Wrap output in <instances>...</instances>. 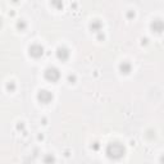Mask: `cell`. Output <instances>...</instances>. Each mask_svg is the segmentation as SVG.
Segmentation results:
<instances>
[{"mask_svg": "<svg viewBox=\"0 0 164 164\" xmlns=\"http://www.w3.org/2000/svg\"><path fill=\"white\" fill-rule=\"evenodd\" d=\"M106 154H108L109 158H113V159H119L124 155V147H123L121 144L118 142H114V144H110L106 149Z\"/></svg>", "mask_w": 164, "mask_h": 164, "instance_id": "6da1fadb", "label": "cell"}, {"mask_svg": "<svg viewBox=\"0 0 164 164\" xmlns=\"http://www.w3.org/2000/svg\"><path fill=\"white\" fill-rule=\"evenodd\" d=\"M60 77V73L56 68L51 67V68H48L46 72H45V78H46L48 81H51V82H55L58 81Z\"/></svg>", "mask_w": 164, "mask_h": 164, "instance_id": "7a4b0ae2", "label": "cell"}, {"mask_svg": "<svg viewBox=\"0 0 164 164\" xmlns=\"http://www.w3.org/2000/svg\"><path fill=\"white\" fill-rule=\"evenodd\" d=\"M39 100L41 102H44V104H48V102H50L53 100V95L49 91H46V90H42V91L39 92Z\"/></svg>", "mask_w": 164, "mask_h": 164, "instance_id": "3957f363", "label": "cell"}, {"mask_svg": "<svg viewBox=\"0 0 164 164\" xmlns=\"http://www.w3.org/2000/svg\"><path fill=\"white\" fill-rule=\"evenodd\" d=\"M42 53H44V49L40 45H32L30 48V55H32L34 58H39V56L42 55Z\"/></svg>", "mask_w": 164, "mask_h": 164, "instance_id": "277c9868", "label": "cell"}, {"mask_svg": "<svg viewBox=\"0 0 164 164\" xmlns=\"http://www.w3.org/2000/svg\"><path fill=\"white\" fill-rule=\"evenodd\" d=\"M56 55H58V58L62 60H67L69 56V51L65 48H59L58 51H56Z\"/></svg>", "mask_w": 164, "mask_h": 164, "instance_id": "5b68a950", "label": "cell"}, {"mask_svg": "<svg viewBox=\"0 0 164 164\" xmlns=\"http://www.w3.org/2000/svg\"><path fill=\"white\" fill-rule=\"evenodd\" d=\"M119 69H121V72H122V73L127 75V73H130V71H131V64L126 63V62H123V63L119 65Z\"/></svg>", "mask_w": 164, "mask_h": 164, "instance_id": "8992f818", "label": "cell"}, {"mask_svg": "<svg viewBox=\"0 0 164 164\" xmlns=\"http://www.w3.org/2000/svg\"><path fill=\"white\" fill-rule=\"evenodd\" d=\"M153 28H154V31L155 32H162L163 30V23H162V20H155V22L153 23Z\"/></svg>", "mask_w": 164, "mask_h": 164, "instance_id": "52a82bcc", "label": "cell"}, {"mask_svg": "<svg viewBox=\"0 0 164 164\" xmlns=\"http://www.w3.org/2000/svg\"><path fill=\"white\" fill-rule=\"evenodd\" d=\"M51 4L55 8H62V7H63V1H62V0H51Z\"/></svg>", "mask_w": 164, "mask_h": 164, "instance_id": "ba28073f", "label": "cell"}, {"mask_svg": "<svg viewBox=\"0 0 164 164\" xmlns=\"http://www.w3.org/2000/svg\"><path fill=\"white\" fill-rule=\"evenodd\" d=\"M24 26H26V24H24L23 22H20V23H18V27L20 28V27H22V28H24Z\"/></svg>", "mask_w": 164, "mask_h": 164, "instance_id": "9c48e42d", "label": "cell"}]
</instances>
